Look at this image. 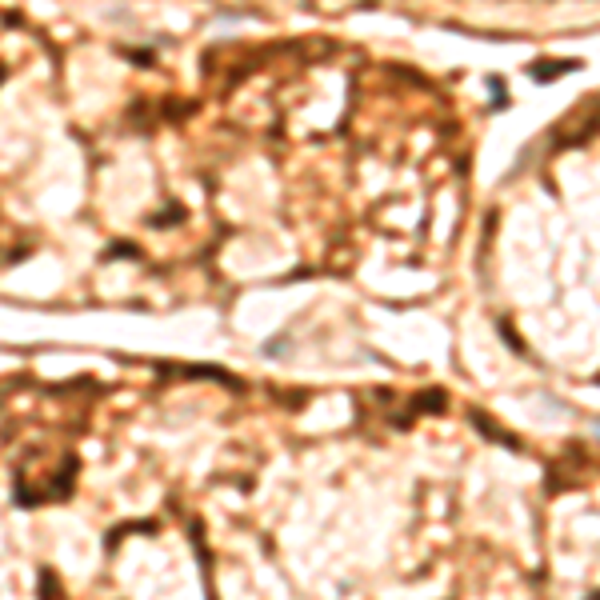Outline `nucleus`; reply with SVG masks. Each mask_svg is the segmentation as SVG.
Returning <instances> with one entry per match:
<instances>
[{"label": "nucleus", "mask_w": 600, "mask_h": 600, "mask_svg": "<svg viewBox=\"0 0 600 600\" xmlns=\"http://www.w3.org/2000/svg\"><path fill=\"white\" fill-rule=\"evenodd\" d=\"M576 68V61H564V64H537V68H532V76H537V81H552V76H560V72H572Z\"/></svg>", "instance_id": "nucleus-1"}]
</instances>
